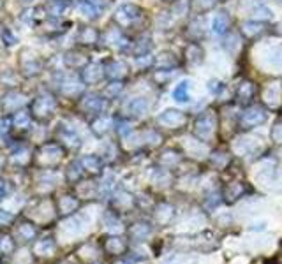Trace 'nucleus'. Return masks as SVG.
Listing matches in <instances>:
<instances>
[{
	"mask_svg": "<svg viewBox=\"0 0 282 264\" xmlns=\"http://www.w3.org/2000/svg\"><path fill=\"white\" fill-rule=\"evenodd\" d=\"M16 71L23 79H35L44 72V60L32 48H19L16 55Z\"/></svg>",
	"mask_w": 282,
	"mask_h": 264,
	"instance_id": "nucleus-1",
	"label": "nucleus"
},
{
	"mask_svg": "<svg viewBox=\"0 0 282 264\" xmlns=\"http://www.w3.org/2000/svg\"><path fill=\"white\" fill-rule=\"evenodd\" d=\"M58 103H56V95L50 90L39 92L37 95H34L28 103V111L34 116V120L37 121H48L53 118Z\"/></svg>",
	"mask_w": 282,
	"mask_h": 264,
	"instance_id": "nucleus-2",
	"label": "nucleus"
},
{
	"mask_svg": "<svg viewBox=\"0 0 282 264\" xmlns=\"http://www.w3.org/2000/svg\"><path fill=\"white\" fill-rule=\"evenodd\" d=\"M145 18L143 9L136 4H122V6L116 7V11L113 13V23L122 30L136 27L138 23H141V19Z\"/></svg>",
	"mask_w": 282,
	"mask_h": 264,
	"instance_id": "nucleus-3",
	"label": "nucleus"
},
{
	"mask_svg": "<svg viewBox=\"0 0 282 264\" xmlns=\"http://www.w3.org/2000/svg\"><path fill=\"white\" fill-rule=\"evenodd\" d=\"M30 97L28 93H25L19 88H13V90H6L0 97V111L6 113V115H13L18 109L27 108L30 103Z\"/></svg>",
	"mask_w": 282,
	"mask_h": 264,
	"instance_id": "nucleus-4",
	"label": "nucleus"
},
{
	"mask_svg": "<svg viewBox=\"0 0 282 264\" xmlns=\"http://www.w3.org/2000/svg\"><path fill=\"white\" fill-rule=\"evenodd\" d=\"M55 87H56V93H58V95L66 97V99H79V97L85 93V87H87V85H85L82 79L60 74L55 83Z\"/></svg>",
	"mask_w": 282,
	"mask_h": 264,
	"instance_id": "nucleus-5",
	"label": "nucleus"
},
{
	"mask_svg": "<svg viewBox=\"0 0 282 264\" xmlns=\"http://www.w3.org/2000/svg\"><path fill=\"white\" fill-rule=\"evenodd\" d=\"M78 106L87 115H103L108 106V99H104L103 93H83L78 100Z\"/></svg>",
	"mask_w": 282,
	"mask_h": 264,
	"instance_id": "nucleus-6",
	"label": "nucleus"
},
{
	"mask_svg": "<svg viewBox=\"0 0 282 264\" xmlns=\"http://www.w3.org/2000/svg\"><path fill=\"white\" fill-rule=\"evenodd\" d=\"M215 129H217V118H215V113L213 111H203L196 120V125H194V132L199 139L203 141H208L210 137L215 134Z\"/></svg>",
	"mask_w": 282,
	"mask_h": 264,
	"instance_id": "nucleus-7",
	"label": "nucleus"
},
{
	"mask_svg": "<svg viewBox=\"0 0 282 264\" xmlns=\"http://www.w3.org/2000/svg\"><path fill=\"white\" fill-rule=\"evenodd\" d=\"M72 27L71 22H66L62 18H46L41 25L37 27V30L41 32L44 37H60Z\"/></svg>",
	"mask_w": 282,
	"mask_h": 264,
	"instance_id": "nucleus-8",
	"label": "nucleus"
},
{
	"mask_svg": "<svg viewBox=\"0 0 282 264\" xmlns=\"http://www.w3.org/2000/svg\"><path fill=\"white\" fill-rule=\"evenodd\" d=\"M46 18H48V14H46L44 6H27V7H23L18 14V19L23 23V25L34 27V28H37Z\"/></svg>",
	"mask_w": 282,
	"mask_h": 264,
	"instance_id": "nucleus-9",
	"label": "nucleus"
},
{
	"mask_svg": "<svg viewBox=\"0 0 282 264\" xmlns=\"http://www.w3.org/2000/svg\"><path fill=\"white\" fill-rule=\"evenodd\" d=\"M267 121V111L261 106H251V108L244 109V113L240 115V125L241 129H252L257 125Z\"/></svg>",
	"mask_w": 282,
	"mask_h": 264,
	"instance_id": "nucleus-10",
	"label": "nucleus"
},
{
	"mask_svg": "<svg viewBox=\"0 0 282 264\" xmlns=\"http://www.w3.org/2000/svg\"><path fill=\"white\" fill-rule=\"evenodd\" d=\"M104 78H106L104 66L103 64H97V62H90L88 66H85L82 71H79V79H82L87 87L99 85Z\"/></svg>",
	"mask_w": 282,
	"mask_h": 264,
	"instance_id": "nucleus-11",
	"label": "nucleus"
},
{
	"mask_svg": "<svg viewBox=\"0 0 282 264\" xmlns=\"http://www.w3.org/2000/svg\"><path fill=\"white\" fill-rule=\"evenodd\" d=\"M100 40H103V32H100L99 28L90 27V25L82 27L78 30V34H76V43L82 48H94L97 46Z\"/></svg>",
	"mask_w": 282,
	"mask_h": 264,
	"instance_id": "nucleus-12",
	"label": "nucleus"
},
{
	"mask_svg": "<svg viewBox=\"0 0 282 264\" xmlns=\"http://www.w3.org/2000/svg\"><path fill=\"white\" fill-rule=\"evenodd\" d=\"M104 71L110 81H126L131 74V67L124 60H110L104 64Z\"/></svg>",
	"mask_w": 282,
	"mask_h": 264,
	"instance_id": "nucleus-13",
	"label": "nucleus"
},
{
	"mask_svg": "<svg viewBox=\"0 0 282 264\" xmlns=\"http://www.w3.org/2000/svg\"><path fill=\"white\" fill-rule=\"evenodd\" d=\"M62 157H64V150H62V146L56 143L44 145L37 152V158L43 166H55Z\"/></svg>",
	"mask_w": 282,
	"mask_h": 264,
	"instance_id": "nucleus-14",
	"label": "nucleus"
},
{
	"mask_svg": "<svg viewBox=\"0 0 282 264\" xmlns=\"http://www.w3.org/2000/svg\"><path fill=\"white\" fill-rule=\"evenodd\" d=\"M185 121H187V115L178 111V109H166L157 116V124L166 129H180L182 125H185Z\"/></svg>",
	"mask_w": 282,
	"mask_h": 264,
	"instance_id": "nucleus-15",
	"label": "nucleus"
},
{
	"mask_svg": "<svg viewBox=\"0 0 282 264\" xmlns=\"http://www.w3.org/2000/svg\"><path fill=\"white\" fill-rule=\"evenodd\" d=\"M62 64H64V67L69 69V71L79 72L85 66L90 64V60H88L87 53H83L79 50H67L62 56Z\"/></svg>",
	"mask_w": 282,
	"mask_h": 264,
	"instance_id": "nucleus-16",
	"label": "nucleus"
},
{
	"mask_svg": "<svg viewBox=\"0 0 282 264\" xmlns=\"http://www.w3.org/2000/svg\"><path fill=\"white\" fill-rule=\"evenodd\" d=\"M265 103L270 108H280L282 106V81H270L261 90Z\"/></svg>",
	"mask_w": 282,
	"mask_h": 264,
	"instance_id": "nucleus-17",
	"label": "nucleus"
},
{
	"mask_svg": "<svg viewBox=\"0 0 282 264\" xmlns=\"http://www.w3.org/2000/svg\"><path fill=\"white\" fill-rule=\"evenodd\" d=\"M103 43H106L108 46L115 48V50H127L131 48V40L122 34V28H110L103 34Z\"/></svg>",
	"mask_w": 282,
	"mask_h": 264,
	"instance_id": "nucleus-18",
	"label": "nucleus"
},
{
	"mask_svg": "<svg viewBox=\"0 0 282 264\" xmlns=\"http://www.w3.org/2000/svg\"><path fill=\"white\" fill-rule=\"evenodd\" d=\"M150 109V103L145 97H132L131 100L126 103V113L132 118H141L147 115V111Z\"/></svg>",
	"mask_w": 282,
	"mask_h": 264,
	"instance_id": "nucleus-19",
	"label": "nucleus"
},
{
	"mask_svg": "<svg viewBox=\"0 0 282 264\" xmlns=\"http://www.w3.org/2000/svg\"><path fill=\"white\" fill-rule=\"evenodd\" d=\"M22 76L16 71V67H2L0 69V87L6 90H13V88H19L22 83Z\"/></svg>",
	"mask_w": 282,
	"mask_h": 264,
	"instance_id": "nucleus-20",
	"label": "nucleus"
},
{
	"mask_svg": "<svg viewBox=\"0 0 282 264\" xmlns=\"http://www.w3.org/2000/svg\"><path fill=\"white\" fill-rule=\"evenodd\" d=\"M11 120H13V129L28 131V129H32V120H34V116L30 115L28 106H27V108L18 109L16 113H13V115H11Z\"/></svg>",
	"mask_w": 282,
	"mask_h": 264,
	"instance_id": "nucleus-21",
	"label": "nucleus"
},
{
	"mask_svg": "<svg viewBox=\"0 0 282 264\" xmlns=\"http://www.w3.org/2000/svg\"><path fill=\"white\" fill-rule=\"evenodd\" d=\"M256 97V85L251 79H244L236 88V99L240 104H249Z\"/></svg>",
	"mask_w": 282,
	"mask_h": 264,
	"instance_id": "nucleus-22",
	"label": "nucleus"
},
{
	"mask_svg": "<svg viewBox=\"0 0 282 264\" xmlns=\"http://www.w3.org/2000/svg\"><path fill=\"white\" fill-rule=\"evenodd\" d=\"M184 55H185V62H187L189 66H199V64L203 62V58H205L203 48H201L197 43L187 44L185 50H184Z\"/></svg>",
	"mask_w": 282,
	"mask_h": 264,
	"instance_id": "nucleus-23",
	"label": "nucleus"
},
{
	"mask_svg": "<svg viewBox=\"0 0 282 264\" xmlns=\"http://www.w3.org/2000/svg\"><path fill=\"white\" fill-rule=\"evenodd\" d=\"M43 6L46 9L48 18H62L69 7V0H48Z\"/></svg>",
	"mask_w": 282,
	"mask_h": 264,
	"instance_id": "nucleus-24",
	"label": "nucleus"
},
{
	"mask_svg": "<svg viewBox=\"0 0 282 264\" xmlns=\"http://www.w3.org/2000/svg\"><path fill=\"white\" fill-rule=\"evenodd\" d=\"M58 137H60V141H64V143H67L69 146H72V148H78V146L82 145V141H79L78 132H76L74 129L71 127V125L60 124V125H58Z\"/></svg>",
	"mask_w": 282,
	"mask_h": 264,
	"instance_id": "nucleus-25",
	"label": "nucleus"
},
{
	"mask_svg": "<svg viewBox=\"0 0 282 264\" xmlns=\"http://www.w3.org/2000/svg\"><path fill=\"white\" fill-rule=\"evenodd\" d=\"M76 13L82 16V18L92 22V19L99 18L100 9H97V7H95L92 2H88V0H78V2H76Z\"/></svg>",
	"mask_w": 282,
	"mask_h": 264,
	"instance_id": "nucleus-26",
	"label": "nucleus"
},
{
	"mask_svg": "<svg viewBox=\"0 0 282 264\" xmlns=\"http://www.w3.org/2000/svg\"><path fill=\"white\" fill-rule=\"evenodd\" d=\"M0 44H2L4 48H7V50L16 48L19 44V35L16 34L11 27L4 25L2 28H0Z\"/></svg>",
	"mask_w": 282,
	"mask_h": 264,
	"instance_id": "nucleus-27",
	"label": "nucleus"
},
{
	"mask_svg": "<svg viewBox=\"0 0 282 264\" xmlns=\"http://www.w3.org/2000/svg\"><path fill=\"white\" fill-rule=\"evenodd\" d=\"M267 30L265 28V23L263 22H245L244 25H241V35H244L245 39H256L257 35H261L263 32Z\"/></svg>",
	"mask_w": 282,
	"mask_h": 264,
	"instance_id": "nucleus-28",
	"label": "nucleus"
},
{
	"mask_svg": "<svg viewBox=\"0 0 282 264\" xmlns=\"http://www.w3.org/2000/svg\"><path fill=\"white\" fill-rule=\"evenodd\" d=\"M229 25H231V18H229L228 13H217L215 18L212 22V30L215 32L217 35H223L229 30Z\"/></svg>",
	"mask_w": 282,
	"mask_h": 264,
	"instance_id": "nucleus-29",
	"label": "nucleus"
},
{
	"mask_svg": "<svg viewBox=\"0 0 282 264\" xmlns=\"http://www.w3.org/2000/svg\"><path fill=\"white\" fill-rule=\"evenodd\" d=\"M191 81H182V83H178L175 88H173V99L176 100V103H189L191 100Z\"/></svg>",
	"mask_w": 282,
	"mask_h": 264,
	"instance_id": "nucleus-30",
	"label": "nucleus"
},
{
	"mask_svg": "<svg viewBox=\"0 0 282 264\" xmlns=\"http://www.w3.org/2000/svg\"><path fill=\"white\" fill-rule=\"evenodd\" d=\"M111 118L110 116H106V115H97L94 120H92V131H94L97 136H103V134H106L108 131H110V127H111Z\"/></svg>",
	"mask_w": 282,
	"mask_h": 264,
	"instance_id": "nucleus-31",
	"label": "nucleus"
},
{
	"mask_svg": "<svg viewBox=\"0 0 282 264\" xmlns=\"http://www.w3.org/2000/svg\"><path fill=\"white\" fill-rule=\"evenodd\" d=\"M132 53H134V56H141V55H148L152 50V40L150 37H145V35H141L139 39H136L134 43H132Z\"/></svg>",
	"mask_w": 282,
	"mask_h": 264,
	"instance_id": "nucleus-32",
	"label": "nucleus"
},
{
	"mask_svg": "<svg viewBox=\"0 0 282 264\" xmlns=\"http://www.w3.org/2000/svg\"><path fill=\"white\" fill-rule=\"evenodd\" d=\"M122 92H124V81H110L100 93H103L104 99L111 100V99H116Z\"/></svg>",
	"mask_w": 282,
	"mask_h": 264,
	"instance_id": "nucleus-33",
	"label": "nucleus"
},
{
	"mask_svg": "<svg viewBox=\"0 0 282 264\" xmlns=\"http://www.w3.org/2000/svg\"><path fill=\"white\" fill-rule=\"evenodd\" d=\"M155 66L159 69H173L178 66V60H176L175 53L171 51H164L159 55V58L155 60Z\"/></svg>",
	"mask_w": 282,
	"mask_h": 264,
	"instance_id": "nucleus-34",
	"label": "nucleus"
},
{
	"mask_svg": "<svg viewBox=\"0 0 282 264\" xmlns=\"http://www.w3.org/2000/svg\"><path fill=\"white\" fill-rule=\"evenodd\" d=\"M259 139H251V137H245V139H238L236 145H241V150H238L240 153H245V155H251V153H256L259 150Z\"/></svg>",
	"mask_w": 282,
	"mask_h": 264,
	"instance_id": "nucleus-35",
	"label": "nucleus"
},
{
	"mask_svg": "<svg viewBox=\"0 0 282 264\" xmlns=\"http://www.w3.org/2000/svg\"><path fill=\"white\" fill-rule=\"evenodd\" d=\"M189 9H191V2H189V0H175V2H173L171 14L175 16V18H185Z\"/></svg>",
	"mask_w": 282,
	"mask_h": 264,
	"instance_id": "nucleus-36",
	"label": "nucleus"
},
{
	"mask_svg": "<svg viewBox=\"0 0 282 264\" xmlns=\"http://www.w3.org/2000/svg\"><path fill=\"white\" fill-rule=\"evenodd\" d=\"M82 166H83L85 171L99 173L100 171V166H103V162H100V158L95 157V155H87L82 160Z\"/></svg>",
	"mask_w": 282,
	"mask_h": 264,
	"instance_id": "nucleus-37",
	"label": "nucleus"
},
{
	"mask_svg": "<svg viewBox=\"0 0 282 264\" xmlns=\"http://www.w3.org/2000/svg\"><path fill=\"white\" fill-rule=\"evenodd\" d=\"M267 60L272 66H280L282 64V46H273L267 51Z\"/></svg>",
	"mask_w": 282,
	"mask_h": 264,
	"instance_id": "nucleus-38",
	"label": "nucleus"
},
{
	"mask_svg": "<svg viewBox=\"0 0 282 264\" xmlns=\"http://www.w3.org/2000/svg\"><path fill=\"white\" fill-rule=\"evenodd\" d=\"M175 74H176V71H173V69H159V72H155L154 74V79L159 85H166Z\"/></svg>",
	"mask_w": 282,
	"mask_h": 264,
	"instance_id": "nucleus-39",
	"label": "nucleus"
},
{
	"mask_svg": "<svg viewBox=\"0 0 282 264\" xmlns=\"http://www.w3.org/2000/svg\"><path fill=\"white\" fill-rule=\"evenodd\" d=\"M134 64H136V69L143 71V69H150L152 66H155V60L154 56L150 55H141V56H136Z\"/></svg>",
	"mask_w": 282,
	"mask_h": 264,
	"instance_id": "nucleus-40",
	"label": "nucleus"
},
{
	"mask_svg": "<svg viewBox=\"0 0 282 264\" xmlns=\"http://www.w3.org/2000/svg\"><path fill=\"white\" fill-rule=\"evenodd\" d=\"M13 131V120H11L9 115H2L0 116V134H9Z\"/></svg>",
	"mask_w": 282,
	"mask_h": 264,
	"instance_id": "nucleus-41",
	"label": "nucleus"
},
{
	"mask_svg": "<svg viewBox=\"0 0 282 264\" xmlns=\"http://www.w3.org/2000/svg\"><path fill=\"white\" fill-rule=\"evenodd\" d=\"M270 137L275 145H282V121H277L272 127V132H270Z\"/></svg>",
	"mask_w": 282,
	"mask_h": 264,
	"instance_id": "nucleus-42",
	"label": "nucleus"
},
{
	"mask_svg": "<svg viewBox=\"0 0 282 264\" xmlns=\"http://www.w3.org/2000/svg\"><path fill=\"white\" fill-rule=\"evenodd\" d=\"M223 88H224V85L220 83L219 79H210V81H208V90H210L212 95H219Z\"/></svg>",
	"mask_w": 282,
	"mask_h": 264,
	"instance_id": "nucleus-43",
	"label": "nucleus"
},
{
	"mask_svg": "<svg viewBox=\"0 0 282 264\" xmlns=\"http://www.w3.org/2000/svg\"><path fill=\"white\" fill-rule=\"evenodd\" d=\"M82 174H83V166H79V164L69 166V178L71 180H78Z\"/></svg>",
	"mask_w": 282,
	"mask_h": 264,
	"instance_id": "nucleus-44",
	"label": "nucleus"
},
{
	"mask_svg": "<svg viewBox=\"0 0 282 264\" xmlns=\"http://www.w3.org/2000/svg\"><path fill=\"white\" fill-rule=\"evenodd\" d=\"M256 18H259V22H261V19H268V18H272V13H270L268 7L259 6L256 9Z\"/></svg>",
	"mask_w": 282,
	"mask_h": 264,
	"instance_id": "nucleus-45",
	"label": "nucleus"
},
{
	"mask_svg": "<svg viewBox=\"0 0 282 264\" xmlns=\"http://www.w3.org/2000/svg\"><path fill=\"white\" fill-rule=\"evenodd\" d=\"M217 0H196L197 7H199V11H208L213 7V4H215Z\"/></svg>",
	"mask_w": 282,
	"mask_h": 264,
	"instance_id": "nucleus-46",
	"label": "nucleus"
},
{
	"mask_svg": "<svg viewBox=\"0 0 282 264\" xmlns=\"http://www.w3.org/2000/svg\"><path fill=\"white\" fill-rule=\"evenodd\" d=\"M226 160H228V157H226L224 153H213V157H212V162L215 166H224Z\"/></svg>",
	"mask_w": 282,
	"mask_h": 264,
	"instance_id": "nucleus-47",
	"label": "nucleus"
},
{
	"mask_svg": "<svg viewBox=\"0 0 282 264\" xmlns=\"http://www.w3.org/2000/svg\"><path fill=\"white\" fill-rule=\"evenodd\" d=\"M4 4H6V2H4V0H0V9L4 7Z\"/></svg>",
	"mask_w": 282,
	"mask_h": 264,
	"instance_id": "nucleus-48",
	"label": "nucleus"
},
{
	"mask_svg": "<svg viewBox=\"0 0 282 264\" xmlns=\"http://www.w3.org/2000/svg\"><path fill=\"white\" fill-rule=\"evenodd\" d=\"M219 2H228V0H219Z\"/></svg>",
	"mask_w": 282,
	"mask_h": 264,
	"instance_id": "nucleus-49",
	"label": "nucleus"
},
{
	"mask_svg": "<svg viewBox=\"0 0 282 264\" xmlns=\"http://www.w3.org/2000/svg\"><path fill=\"white\" fill-rule=\"evenodd\" d=\"M168 2H173V0H168Z\"/></svg>",
	"mask_w": 282,
	"mask_h": 264,
	"instance_id": "nucleus-50",
	"label": "nucleus"
}]
</instances>
